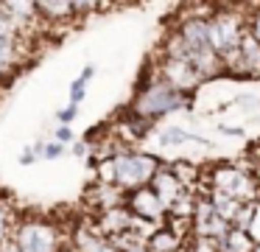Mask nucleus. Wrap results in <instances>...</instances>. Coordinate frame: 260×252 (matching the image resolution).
<instances>
[{
	"mask_svg": "<svg viewBox=\"0 0 260 252\" xmlns=\"http://www.w3.org/2000/svg\"><path fill=\"white\" fill-rule=\"evenodd\" d=\"M34 149L40 154V160H59L64 154V146L56 143V140H40V143H34Z\"/></svg>",
	"mask_w": 260,
	"mask_h": 252,
	"instance_id": "a211bd4d",
	"label": "nucleus"
},
{
	"mask_svg": "<svg viewBox=\"0 0 260 252\" xmlns=\"http://www.w3.org/2000/svg\"><path fill=\"white\" fill-rule=\"evenodd\" d=\"M53 140L56 143H62V146H73L76 143V132H73V126H56V132H53Z\"/></svg>",
	"mask_w": 260,
	"mask_h": 252,
	"instance_id": "b1692460",
	"label": "nucleus"
},
{
	"mask_svg": "<svg viewBox=\"0 0 260 252\" xmlns=\"http://www.w3.org/2000/svg\"><path fill=\"white\" fill-rule=\"evenodd\" d=\"M221 132H224L226 137H241L243 129H241V126H221Z\"/></svg>",
	"mask_w": 260,
	"mask_h": 252,
	"instance_id": "cd10ccee",
	"label": "nucleus"
},
{
	"mask_svg": "<svg viewBox=\"0 0 260 252\" xmlns=\"http://www.w3.org/2000/svg\"><path fill=\"white\" fill-rule=\"evenodd\" d=\"M218 252H254V241L243 230H232L218 241Z\"/></svg>",
	"mask_w": 260,
	"mask_h": 252,
	"instance_id": "dca6fc26",
	"label": "nucleus"
},
{
	"mask_svg": "<svg viewBox=\"0 0 260 252\" xmlns=\"http://www.w3.org/2000/svg\"><path fill=\"white\" fill-rule=\"evenodd\" d=\"M95 76V65H84V70H81V81H90V78Z\"/></svg>",
	"mask_w": 260,
	"mask_h": 252,
	"instance_id": "c85d7f7f",
	"label": "nucleus"
},
{
	"mask_svg": "<svg viewBox=\"0 0 260 252\" xmlns=\"http://www.w3.org/2000/svg\"><path fill=\"white\" fill-rule=\"evenodd\" d=\"M37 160H40L37 149H34V146H25L23 154H20V165H31V162H37Z\"/></svg>",
	"mask_w": 260,
	"mask_h": 252,
	"instance_id": "bb28decb",
	"label": "nucleus"
},
{
	"mask_svg": "<svg viewBox=\"0 0 260 252\" xmlns=\"http://www.w3.org/2000/svg\"><path fill=\"white\" fill-rule=\"evenodd\" d=\"M79 118V106H73V104H68L64 109H59L56 112V121H59V126H73V121Z\"/></svg>",
	"mask_w": 260,
	"mask_h": 252,
	"instance_id": "5701e85b",
	"label": "nucleus"
},
{
	"mask_svg": "<svg viewBox=\"0 0 260 252\" xmlns=\"http://www.w3.org/2000/svg\"><path fill=\"white\" fill-rule=\"evenodd\" d=\"M235 104H238V106H243L246 112L260 109V98H257V95H238V98H235Z\"/></svg>",
	"mask_w": 260,
	"mask_h": 252,
	"instance_id": "393cba45",
	"label": "nucleus"
},
{
	"mask_svg": "<svg viewBox=\"0 0 260 252\" xmlns=\"http://www.w3.org/2000/svg\"><path fill=\"white\" fill-rule=\"evenodd\" d=\"M37 6V17L42 22H68L76 17V6L70 0H42Z\"/></svg>",
	"mask_w": 260,
	"mask_h": 252,
	"instance_id": "f8f14e48",
	"label": "nucleus"
},
{
	"mask_svg": "<svg viewBox=\"0 0 260 252\" xmlns=\"http://www.w3.org/2000/svg\"><path fill=\"white\" fill-rule=\"evenodd\" d=\"M246 6H215V14L207 20V45L218 59L235 53L246 34Z\"/></svg>",
	"mask_w": 260,
	"mask_h": 252,
	"instance_id": "7ed1b4c3",
	"label": "nucleus"
},
{
	"mask_svg": "<svg viewBox=\"0 0 260 252\" xmlns=\"http://www.w3.org/2000/svg\"><path fill=\"white\" fill-rule=\"evenodd\" d=\"M154 73H157L165 84H171L174 90L187 93V95H193V90H196L199 84H204L202 78H199V73L193 70V65H190V62H185V59L159 56V62L154 65Z\"/></svg>",
	"mask_w": 260,
	"mask_h": 252,
	"instance_id": "423d86ee",
	"label": "nucleus"
},
{
	"mask_svg": "<svg viewBox=\"0 0 260 252\" xmlns=\"http://www.w3.org/2000/svg\"><path fill=\"white\" fill-rule=\"evenodd\" d=\"M246 11H249L246 28H249V34H252V37L257 39V45H260V6H246Z\"/></svg>",
	"mask_w": 260,
	"mask_h": 252,
	"instance_id": "aec40b11",
	"label": "nucleus"
},
{
	"mask_svg": "<svg viewBox=\"0 0 260 252\" xmlns=\"http://www.w3.org/2000/svg\"><path fill=\"white\" fill-rule=\"evenodd\" d=\"M187 106H190V95L174 90L171 84H165L162 78L154 73V67H148V70L143 73V78L137 81L135 101H132L129 112L137 118H143V121H148V123H154L162 115L187 109Z\"/></svg>",
	"mask_w": 260,
	"mask_h": 252,
	"instance_id": "f257e3e1",
	"label": "nucleus"
},
{
	"mask_svg": "<svg viewBox=\"0 0 260 252\" xmlns=\"http://www.w3.org/2000/svg\"><path fill=\"white\" fill-rule=\"evenodd\" d=\"M12 241L17 246V252H62L68 246L62 227L51 218H40V216L17 218Z\"/></svg>",
	"mask_w": 260,
	"mask_h": 252,
	"instance_id": "20e7f679",
	"label": "nucleus"
},
{
	"mask_svg": "<svg viewBox=\"0 0 260 252\" xmlns=\"http://www.w3.org/2000/svg\"><path fill=\"white\" fill-rule=\"evenodd\" d=\"M190 244L187 246V252H218V241L215 238H202V235H190Z\"/></svg>",
	"mask_w": 260,
	"mask_h": 252,
	"instance_id": "6ab92c4d",
	"label": "nucleus"
},
{
	"mask_svg": "<svg viewBox=\"0 0 260 252\" xmlns=\"http://www.w3.org/2000/svg\"><path fill=\"white\" fill-rule=\"evenodd\" d=\"M171 171H174V177L182 182V188L185 190H193L196 193V188H199V179H202V171H199L193 162H187V160H176V162H171Z\"/></svg>",
	"mask_w": 260,
	"mask_h": 252,
	"instance_id": "2eb2a0df",
	"label": "nucleus"
},
{
	"mask_svg": "<svg viewBox=\"0 0 260 252\" xmlns=\"http://www.w3.org/2000/svg\"><path fill=\"white\" fill-rule=\"evenodd\" d=\"M0 252H17V246H14V241L9 238V241H3V244H0Z\"/></svg>",
	"mask_w": 260,
	"mask_h": 252,
	"instance_id": "c756f323",
	"label": "nucleus"
},
{
	"mask_svg": "<svg viewBox=\"0 0 260 252\" xmlns=\"http://www.w3.org/2000/svg\"><path fill=\"white\" fill-rule=\"evenodd\" d=\"M70 151H73L76 157H87V154H92V146H90V140H76V143L70 146Z\"/></svg>",
	"mask_w": 260,
	"mask_h": 252,
	"instance_id": "a878e982",
	"label": "nucleus"
},
{
	"mask_svg": "<svg viewBox=\"0 0 260 252\" xmlns=\"http://www.w3.org/2000/svg\"><path fill=\"white\" fill-rule=\"evenodd\" d=\"M73 252H118L107 235H101L95 227H79L73 233Z\"/></svg>",
	"mask_w": 260,
	"mask_h": 252,
	"instance_id": "9b49d317",
	"label": "nucleus"
},
{
	"mask_svg": "<svg viewBox=\"0 0 260 252\" xmlns=\"http://www.w3.org/2000/svg\"><path fill=\"white\" fill-rule=\"evenodd\" d=\"M157 140H159V146H162V149H174V146H185V143H190V140H199V143H207V140H202L199 134H193V132H185L182 126H165V129H159Z\"/></svg>",
	"mask_w": 260,
	"mask_h": 252,
	"instance_id": "4468645a",
	"label": "nucleus"
},
{
	"mask_svg": "<svg viewBox=\"0 0 260 252\" xmlns=\"http://www.w3.org/2000/svg\"><path fill=\"white\" fill-rule=\"evenodd\" d=\"M17 218L20 216L14 213V207L9 205V199L6 196H0V244L12 238L14 227H17Z\"/></svg>",
	"mask_w": 260,
	"mask_h": 252,
	"instance_id": "f3484780",
	"label": "nucleus"
},
{
	"mask_svg": "<svg viewBox=\"0 0 260 252\" xmlns=\"http://www.w3.org/2000/svg\"><path fill=\"white\" fill-rule=\"evenodd\" d=\"M84 95H87V81H81V78H73V81H70V104L79 106L81 101H84Z\"/></svg>",
	"mask_w": 260,
	"mask_h": 252,
	"instance_id": "4be33fe9",
	"label": "nucleus"
},
{
	"mask_svg": "<svg viewBox=\"0 0 260 252\" xmlns=\"http://www.w3.org/2000/svg\"><path fill=\"white\" fill-rule=\"evenodd\" d=\"M257 143H260V140H257Z\"/></svg>",
	"mask_w": 260,
	"mask_h": 252,
	"instance_id": "473e14b6",
	"label": "nucleus"
},
{
	"mask_svg": "<svg viewBox=\"0 0 260 252\" xmlns=\"http://www.w3.org/2000/svg\"><path fill=\"white\" fill-rule=\"evenodd\" d=\"M185 241L187 238H182L168 224H162V227H157L148 235V252H182L185 249Z\"/></svg>",
	"mask_w": 260,
	"mask_h": 252,
	"instance_id": "ddd939ff",
	"label": "nucleus"
},
{
	"mask_svg": "<svg viewBox=\"0 0 260 252\" xmlns=\"http://www.w3.org/2000/svg\"><path fill=\"white\" fill-rule=\"evenodd\" d=\"M148 188L157 193V199L165 205V210H171V207L176 205V202L182 199V196L187 193L185 188H182V182L174 177V171H171V165H159V171L154 174V179L148 182Z\"/></svg>",
	"mask_w": 260,
	"mask_h": 252,
	"instance_id": "1a4fd4ad",
	"label": "nucleus"
},
{
	"mask_svg": "<svg viewBox=\"0 0 260 252\" xmlns=\"http://www.w3.org/2000/svg\"><path fill=\"white\" fill-rule=\"evenodd\" d=\"M62 252H73V249H70V246H64V249H62Z\"/></svg>",
	"mask_w": 260,
	"mask_h": 252,
	"instance_id": "7c9ffc66",
	"label": "nucleus"
},
{
	"mask_svg": "<svg viewBox=\"0 0 260 252\" xmlns=\"http://www.w3.org/2000/svg\"><path fill=\"white\" fill-rule=\"evenodd\" d=\"M126 207H129V213L135 218H140V221L157 224V227H162V224L168 221V210H165V205L157 199V193H154L148 185L126 193Z\"/></svg>",
	"mask_w": 260,
	"mask_h": 252,
	"instance_id": "0eeeda50",
	"label": "nucleus"
},
{
	"mask_svg": "<svg viewBox=\"0 0 260 252\" xmlns=\"http://www.w3.org/2000/svg\"><path fill=\"white\" fill-rule=\"evenodd\" d=\"M115 165V185L123 193H132L137 188H146L154 179V174L159 171L162 162L148 151H135V149H123L120 154L112 157Z\"/></svg>",
	"mask_w": 260,
	"mask_h": 252,
	"instance_id": "39448f33",
	"label": "nucleus"
},
{
	"mask_svg": "<svg viewBox=\"0 0 260 252\" xmlns=\"http://www.w3.org/2000/svg\"><path fill=\"white\" fill-rule=\"evenodd\" d=\"M254 252H260V246H254Z\"/></svg>",
	"mask_w": 260,
	"mask_h": 252,
	"instance_id": "2f4dec72",
	"label": "nucleus"
},
{
	"mask_svg": "<svg viewBox=\"0 0 260 252\" xmlns=\"http://www.w3.org/2000/svg\"><path fill=\"white\" fill-rule=\"evenodd\" d=\"M246 235L254 241V246H260V205L254 202V213H252V221L246 227Z\"/></svg>",
	"mask_w": 260,
	"mask_h": 252,
	"instance_id": "412c9836",
	"label": "nucleus"
},
{
	"mask_svg": "<svg viewBox=\"0 0 260 252\" xmlns=\"http://www.w3.org/2000/svg\"><path fill=\"white\" fill-rule=\"evenodd\" d=\"M199 190H202L199 196L221 193L235 202H257L260 182L249 171H243L238 162H218V165H210L207 171H202Z\"/></svg>",
	"mask_w": 260,
	"mask_h": 252,
	"instance_id": "f03ea898",
	"label": "nucleus"
},
{
	"mask_svg": "<svg viewBox=\"0 0 260 252\" xmlns=\"http://www.w3.org/2000/svg\"><path fill=\"white\" fill-rule=\"evenodd\" d=\"M20 37L23 34L12 25V22L3 17L0 11V81L9 78L14 70H17V62H20Z\"/></svg>",
	"mask_w": 260,
	"mask_h": 252,
	"instance_id": "6e6552de",
	"label": "nucleus"
},
{
	"mask_svg": "<svg viewBox=\"0 0 260 252\" xmlns=\"http://www.w3.org/2000/svg\"><path fill=\"white\" fill-rule=\"evenodd\" d=\"M87 202H90V205L95 207L98 213H104V210H112V207L126 205V193L118 188V185L95 182L90 190H87Z\"/></svg>",
	"mask_w": 260,
	"mask_h": 252,
	"instance_id": "9d476101",
	"label": "nucleus"
}]
</instances>
